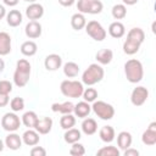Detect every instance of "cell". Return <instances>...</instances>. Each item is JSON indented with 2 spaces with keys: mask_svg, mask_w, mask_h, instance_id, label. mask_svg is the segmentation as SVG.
Here are the masks:
<instances>
[{
  "mask_svg": "<svg viewBox=\"0 0 156 156\" xmlns=\"http://www.w3.org/2000/svg\"><path fill=\"white\" fill-rule=\"evenodd\" d=\"M149 98V90L145 87H136L133 89L132 94H130V102L134 106H141L146 102Z\"/></svg>",
  "mask_w": 156,
  "mask_h": 156,
  "instance_id": "obj_8",
  "label": "cell"
},
{
  "mask_svg": "<svg viewBox=\"0 0 156 156\" xmlns=\"http://www.w3.org/2000/svg\"><path fill=\"white\" fill-rule=\"evenodd\" d=\"M73 112H74V115L78 118H85L91 112V106L89 105V102H87V101L83 100V101H79L78 104L74 105Z\"/></svg>",
  "mask_w": 156,
  "mask_h": 156,
  "instance_id": "obj_17",
  "label": "cell"
},
{
  "mask_svg": "<svg viewBox=\"0 0 156 156\" xmlns=\"http://www.w3.org/2000/svg\"><path fill=\"white\" fill-rule=\"evenodd\" d=\"M139 48H140V44L130 40V39H126L124 43H123V51L124 54L127 55H134L139 51Z\"/></svg>",
  "mask_w": 156,
  "mask_h": 156,
  "instance_id": "obj_32",
  "label": "cell"
},
{
  "mask_svg": "<svg viewBox=\"0 0 156 156\" xmlns=\"http://www.w3.org/2000/svg\"><path fill=\"white\" fill-rule=\"evenodd\" d=\"M41 24L38 22V21H29L27 24H26V28H24V33L29 38V39H37L41 35Z\"/></svg>",
  "mask_w": 156,
  "mask_h": 156,
  "instance_id": "obj_11",
  "label": "cell"
},
{
  "mask_svg": "<svg viewBox=\"0 0 156 156\" xmlns=\"http://www.w3.org/2000/svg\"><path fill=\"white\" fill-rule=\"evenodd\" d=\"M108 34L112 37V38H122L124 34H126V27L122 22L119 21H115L112 22L110 26H108Z\"/></svg>",
  "mask_w": 156,
  "mask_h": 156,
  "instance_id": "obj_18",
  "label": "cell"
},
{
  "mask_svg": "<svg viewBox=\"0 0 156 156\" xmlns=\"http://www.w3.org/2000/svg\"><path fill=\"white\" fill-rule=\"evenodd\" d=\"M60 90H61V93L65 96L77 99V98H80L82 96L83 90H84V87H83V83L82 82L66 79V80H62L61 82Z\"/></svg>",
  "mask_w": 156,
  "mask_h": 156,
  "instance_id": "obj_4",
  "label": "cell"
},
{
  "mask_svg": "<svg viewBox=\"0 0 156 156\" xmlns=\"http://www.w3.org/2000/svg\"><path fill=\"white\" fill-rule=\"evenodd\" d=\"M74 1H76V0H58L60 5H62V6H65V7L72 6V5L74 4Z\"/></svg>",
  "mask_w": 156,
  "mask_h": 156,
  "instance_id": "obj_44",
  "label": "cell"
},
{
  "mask_svg": "<svg viewBox=\"0 0 156 156\" xmlns=\"http://www.w3.org/2000/svg\"><path fill=\"white\" fill-rule=\"evenodd\" d=\"M38 118H39V117H38V115H37L34 111H27V112L23 113L21 122H22L27 128H34L35 124H37Z\"/></svg>",
  "mask_w": 156,
  "mask_h": 156,
  "instance_id": "obj_29",
  "label": "cell"
},
{
  "mask_svg": "<svg viewBox=\"0 0 156 156\" xmlns=\"http://www.w3.org/2000/svg\"><path fill=\"white\" fill-rule=\"evenodd\" d=\"M5 16H6V10H5V6L0 4V20H2Z\"/></svg>",
  "mask_w": 156,
  "mask_h": 156,
  "instance_id": "obj_46",
  "label": "cell"
},
{
  "mask_svg": "<svg viewBox=\"0 0 156 156\" xmlns=\"http://www.w3.org/2000/svg\"><path fill=\"white\" fill-rule=\"evenodd\" d=\"M71 145H72L71 149H69V154L71 155H73V156H83L85 154V147H84L83 144L77 141V143H73Z\"/></svg>",
  "mask_w": 156,
  "mask_h": 156,
  "instance_id": "obj_38",
  "label": "cell"
},
{
  "mask_svg": "<svg viewBox=\"0 0 156 156\" xmlns=\"http://www.w3.org/2000/svg\"><path fill=\"white\" fill-rule=\"evenodd\" d=\"M51 128H52V119L50 117H41V118H38L37 121V124L34 127V129L41 134V135H45L48 133L51 132Z\"/></svg>",
  "mask_w": 156,
  "mask_h": 156,
  "instance_id": "obj_13",
  "label": "cell"
},
{
  "mask_svg": "<svg viewBox=\"0 0 156 156\" xmlns=\"http://www.w3.org/2000/svg\"><path fill=\"white\" fill-rule=\"evenodd\" d=\"M30 155L32 156H45L46 155V150L43 146H33L30 150Z\"/></svg>",
  "mask_w": 156,
  "mask_h": 156,
  "instance_id": "obj_41",
  "label": "cell"
},
{
  "mask_svg": "<svg viewBox=\"0 0 156 156\" xmlns=\"http://www.w3.org/2000/svg\"><path fill=\"white\" fill-rule=\"evenodd\" d=\"M85 24H87V20H85V17H84L83 13L77 12V13H74V15L71 17V26H72V28H73L74 30H80V29H83V28L85 27Z\"/></svg>",
  "mask_w": 156,
  "mask_h": 156,
  "instance_id": "obj_28",
  "label": "cell"
},
{
  "mask_svg": "<svg viewBox=\"0 0 156 156\" xmlns=\"http://www.w3.org/2000/svg\"><path fill=\"white\" fill-rule=\"evenodd\" d=\"M123 151H124V156H139V151L136 149L130 147V146L128 149L123 150Z\"/></svg>",
  "mask_w": 156,
  "mask_h": 156,
  "instance_id": "obj_42",
  "label": "cell"
},
{
  "mask_svg": "<svg viewBox=\"0 0 156 156\" xmlns=\"http://www.w3.org/2000/svg\"><path fill=\"white\" fill-rule=\"evenodd\" d=\"M98 95H99L98 90L94 88H87L83 90V94H82L84 101H87V102H94L98 99Z\"/></svg>",
  "mask_w": 156,
  "mask_h": 156,
  "instance_id": "obj_35",
  "label": "cell"
},
{
  "mask_svg": "<svg viewBox=\"0 0 156 156\" xmlns=\"http://www.w3.org/2000/svg\"><path fill=\"white\" fill-rule=\"evenodd\" d=\"M95 58L100 65H108L113 58V52L111 49H101L96 52Z\"/></svg>",
  "mask_w": 156,
  "mask_h": 156,
  "instance_id": "obj_23",
  "label": "cell"
},
{
  "mask_svg": "<svg viewBox=\"0 0 156 156\" xmlns=\"http://www.w3.org/2000/svg\"><path fill=\"white\" fill-rule=\"evenodd\" d=\"M23 16L18 10H10V12L6 13V22L10 27H18L22 23Z\"/></svg>",
  "mask_w": 156,
  "mask_h": 156,
  "instance_id": "obj_20",
  "label": "cell"
},
{
  "mask_svg": "<svg viewBox=\"0 0 156 156\" xmlns=\"http://www.w3.org/2000/svg\"><path fill=\"white\" fill-rule=\"evenodd\" d=\"M39 140H40L39 133H38L34 128H28V130H26V132L22 134V143H24V144L28 145V146L38 145Z\"/></svg>",
  "mask_w": 156,
  "mask_h": 156,
  "instance_id": "obj_14",
  "label": "cell"
},
{
  "mask_svg": "<svg viewBox=\"0 0 156 156\" xmlns=\"http://www.w3.org/2000/svg\"><path fill=\"white\" fill-rule=\"evenodd\" d=\"M141 141L144 145L154 146L156 144V122H151L147 129L141 135Z\"/></svg>",
  "mask_w": 156,
  "mask_h": 156,
  "instance_id": "obj_9",
  "label": "cell"
},
{
  "mask_svg": "<svg viewBox=\"0 0 156 156\" xmlns=\"http://www.w3.org/2000/svg\"><path fill=\"white\" fill-rule=\"evenodd\" d=\"M124 74L130 83H139L144 77L143 63L136 58H130L124 63Z\"/></svg>",
  "mask_w": 156,
  "mask_h": 156,
  "instance_id": "obj_2",
  "label": "cell"
},
{
  "mask_svg": "<svg viewBox=\"0 0 156 156\" xmlns=\"http://www.w3.org/2000/svg\"><path fill=\"white\" fill-rule=\"evenodd\" d=\"M73 108H74V105L71 102V101H65V102H55L51 105V110L52 112H60L62 115H66V113H72L73 112Z\"/></svg>",
  "mask_w": 156,
  "mask_h": 156,
  "instance_id": "obj_24",
  "label": "cell"
},
{
  "mask_svg": "<svg viewBox=\"0 0 156 156\" xmlns=\"http://www.w3.org/2000/svg\"><path fill=\"white\" fill-rule=\"evenodd\" d=\"M99 136L104 143H112L115 140L116 136V132L113 129V127L111 126H104L101 127V129L99 130Z\"/></svg>",
  "mask_w": 156,
  "mask_h": 156,
  "instance_id": "obj_21",
  "label": "cell"
},
{
  "mask_svg": "<svg viewBox=\"0 0 156 156\" xmlns=\"http://www.w3.org/2000/svg\"><path fill=\"white\" fill-rule=\"evenodd\" d=\"M43 15H44V7H43V5H40L38 2H32L26 9V16L30 21H37V20L41 18Z\"/></svg>",
  "mask_w": 156,
  "mask_h": 156,
  "instance_id": "obj_10",
  "label": "cell"
},
{
  "mask_svg": "<svg viewBox=\"0 0 156 156\" xmlns=\"http://www.w3.org/2000/svg\"><path fill=\"white\" fill-rule=\"evenodd\" d=\"M10 107L13 112H20L24 108V100L20 96H16L10 101Z\"/></svg>",
  "mask_w": 156,
  "mask_h": 156,
  "instance_id": "obj_37",
  "label": "cell"
},
{
  "mask_svg": "<svg viewBox=\"0 0 156 156\" xmlns=\"http://www.w3.org/2000/svg\"><path fill=\"white\" fill-rule=\"evenodd\" d=\"M91 110L102 121H110L115 116V108L111 104H107L102 100H95L91 105Z\"/></svg>",
  "mask_w": 156,
  "mask_h": 156,
  "instance_id": "obj_5",
  "label": "cell"
},
{
  "mask_svg": "<svg viewBox=\"0 0 156 156\" xmlns=\"http://www.w3.org/2000/svg\"><path fill=\"white\" fill-rule=\"evenodd\" d=\"M4 68H5V62L2 58H0V74L4 72Z\"/></svg>",
  "mask_w": 156,
  "mask_h": 156,
  "instance_id": "obj_48",
  "label": "cell"
},
{
  "mask_svg": "<svg viewBox=\"0 0 156 156\" xmlns=\"http://www.w3.org/2000/svg\"><path fill=\"white\" fill-rule=\"evenodd\" d=\"M23 1H27V2H29V4H32V2H37V0H23Z\"/></svg>",
  "mask_w": 156,
  "mask_h": 156,
  "instance_id": "obj_50",
  "label": "cell"
},
{
  "mask_svg": "<svg viewBox=\"0 0 156 156\" xmlns=\"http://www.w3.org/2000/svg\"><path fill=\"white\" fill-rule=\"evenodd\" d=\"M4 147H5V143H4V141L0 139V152L4 150Z\"/></svg>",
  "mask_w": 156,
  "mask_h": 156,
  "instance_id": "obj_49",
  "label": "cell"
},
{
  "mask_svg": "<svg viewBox=\"0 0 156 156\" xmlns=\"http://www.w3.org/2000/svg\"><path fill=\"white\" fill-rule=\"evenodd\" d=\"M44 66L48 71H57L62 66V58L57 54H50L45 57Z\"/></svg>",
  "mask_w": 156,
  "mask_h": 156,
  "instance_id": "obj_12",
  "label": "cell"
},
{
  "mask_svg": "<svg viewBox=\"0 0 156 156\" xmlns=\"http://www.w3.org/2000/svg\"><path fill=\"white\" fill-rule=\"evenodd\" d=\"M11 52V37L6 32H0V56H6Z\"/></svg>",
  "mask_w": 156,
  "mask_h": 156,
  "instance_id": "obj_16",
  "label": "cell"
},
{
  "mask_svg": "<svg viewBox=\"0 0 156 156\" xmlns=\"http://www.w3.org/2000/svg\"><path fill=\"white\" fill-rule=\"evenodd\" d=\"M30 77V63L26 58H21L16 63V71L13 73V83L18 88H23L29 82Z\"/></svg>",
  "mask_w": 156,
  "mask_h": 156,
  "instance_id": "obj_1",
  "label": "cell"
},
{
  "mask_svg": "<svg viewBox=\"0 0 156 156\" xmlns=\"http://www.w3.org/2000/svg\"><path fill=\"white\" fill-rule=\"evenodd\" d=\"M4 143H5V146H7L10 150L16 151L22 146V136H20L15 132H10V134L5 138Z\"/></svg>",
  "mask_w": 156,
  "mask_h": 156,
  "instance_id": "obj_15",
  "label": "cell"
},
{
  "mask_svg": "<svg viewBox=\"0 0 156 156\" xmlns=\"http://www.w3.org/2000/svg\"><path fill=\"white\" fill-rule=\"evenodd\" d=\"M77 9H78V12H80L83 15L88 13L89 12V0H78Z\"/></svg>",
  "mask_w": 156,
  "mask_h": 156,
  "instance_id": "obj_40",
  "label": "cell"
},
{
  "mask_svg": "<svg viewBox=\"0 0 156 156\" xmlns=\"http://www.w3.org/2000/svg\"><path fill=\"white\" fill-rule=\"evenodd\" d=\"M82 138V133L79 129L77 128H69V129H66L65 134H63V139L67 144H73V143H77Z\"/></svg>",
  "mask_w": 156,
  "mask_h": 156,
  "instance_id": "obj_25",
  "label": "cell"
},
{
  "mask_svg": "<svg viewBox=\"0 0 156 156\" xmlns=\"http://www.w3.org/2000/svg\"><path fill=\"white\" fill-rule=\"evenodd\" d=\"M104 5L100 0H89V12L90 15H98L102 11Z\"/></svg>",
  "mask_w": 156,
  "mask_h": 156,
  "instance_id": "obj_36",
  "label": "cell"
},
{
  "mask_svg": "<svg viewBox=\"0 0 156 156\" xmlns=\"http://www.w3.org/2000/svg\"><path fill=\"white\" fill-rule=\"evenodd\" d=\"M98 130V123L94 118H88L85 117L84 121L82 122V132L85 135H93Z\"/></svg>",
  "mask_w": 156,
  "mask_h": 156,
  "instance_id": "obj_22",
  "label": "cell"
},
{
  "mask_svg": "<svg viewBox=\"0 0 156 156\" xmlns=\"http://www.w3.org/2000/svg\"><path fill=\"white\" fill-rule=\"evenodd\" d=\"M2 2L6 5V6H10V7H13L18 4V0H2Z\"/></svg>",
  "mask_w": 156,
  "mask_h": 156,
  "instance_id": "obj_45",
  "label": "cell"
},
{
  "mask_svg": "<svg viewBox=\"0 0 156 156\" xmlns=\"http://www.w3.org/2000/svg\"><path fill=\"white\" fill-rule=\"evenodd\" d=\"M76 124V117L72 115V113H66V115H62V117L60 118V126L62 129H69L72 127H74Z\"/></svg>",
  "mask_w": 156,
  "mask_h": 156,
  "instance_id": "obj_33",
  "label": "cell"
},
{
  "mask_svg": "<svg viewBox=\"0 0 156 156\" xmlns=\"http://www.w3.org/2000/svg\"><path fill=\"white\" fill-rule=\"evenodd\" d=\"M21 119L16 115V112H7L1 118V127L6 132H16L21 127Z\"/></svg>",
  "mask_w": 156,
  "mask_h": 156,
  "instance_id": "obj_7",
  "label": "cell"
},
{
  "mask_svg": "<svg viewBox=\"0 0 156 156\" xmlns=\"http://www.w3.org/2000/svg\"><path fill=\"white\" fill-rule=\"evenodd\" d=\"M63 73H65V76L67 78H74L79 73V66L73 61L66 62L63 65Z\"/></svg>",
  "mask_w": 156,
  "mask_h": 156,
  "instance_id": "obj_30",
  "label": "cell"
},
{
  "mask_svg": "<svg viewBox=\"0 0 156 156\" xmlns=\"http://www.w3.org/2000/svg\"><path fill=\"white\" fill-rule=\"evenodd\" d=\"M122 1H123L124 5H129L130 6V5H135L139 0H122Z\"/></svg>",
  "mask_w": 156,
  "mask_h": 156,
  "instance_id": "obj_47",
  "label": "cell"
},
{
  "mask_svg": "<svg viewBox=\"0 0 156 156\" xmlns=\"http://www.w3.org/2000/svg\"><path fill=\"white\" fill-rule=\"evenodd\" d=\"M37 51H38V45L33 40H27V41L22 43V45H21V52L24 56H28V57L34 56L37 54Z\"/></svg>",
  "mask_w": 156,
  "mask_h": 156,
  "instance_id": "obj_27",
  "label": "cell"
},
{
  "mask_svg": "<svg viewBox=\"0 0 156 156\" xmlns=\"http://www.w3.org/2000/svg\"><path fill=\"white\" fill-rule=\"evenodd\" d=\"M105 76L104 68L98 63H91L82 74V83L85 85H94L102 80Z\"/></svg>",
  "mask_w": 156,
  "mask_h": 156,
  "instance_id": "obj_3",
  "label": "cell"
},
{
  "mask_svg": "<svg viewBox=\"0 0 156 156\" xmlns=\"http://www.w3.org/2000/svg\"><path fill=\"white\" fill-rule=\"evenodd\" d=\"M127 39H130V40H133V41H135V43H138V44L141 45L144 43V40H145V33H144V30L141 28L134 27V28H132L128 32Z\"/></svg>",
  "mask_w": 156,
  "mask_h": 156,
  "instance_id": "obj_26",
  "label": "cell"
},
{
  "mask_svg": "<svg viewBox=\"0 0 156 156\" xmlns=\"http://www.w3.org/2000/svg\"><path fill=\"white\" fill-rule=\"evenodd\" d=\"M84 28H85L87 34H88L91 39H94L95 41H102V40L106 38V35H107L105 28H104V27L101 26V23L98 22V21H89V22L85 24Z\"/></svg>",
  "mask_w": 156,
  "mask_h": 156,
  "instance_id": "obj_6",
  "label": "cell"
},
{
  "mask_svg": "<svg viewBox=\"0 0 156 156\" xmlns=\"http://www.w3.org/2000/svg\"><path fill=\"white\" fill-rule=\"evenodd\" d=\"M119 154H121L119 149L116 147V146H112V145L104 146V147H101L96 151L98 156H119Z\"/></svg>",
  "mask_w": 156,
  "mask_h": 156,
  "instance_id": "obj_34",
  "label": "cell"
},
{
  "mask_svg": "<svg viewBox=\"0 0 156 156\" xmlns=\"http://www.w3.org/2000/svg\"><path fill=\"white\" fill-rule=\"evenodd\" d=\"M111 13L115 20H123L127 16V7L124 4H116L112 7Z\"/></svg>",
  "mask_w": 156,
  "mask_h": 156,
  "instance_id": "obj_31",
  "label": "cell"
},
{
  "mask_svg": "<svg viewBox=\"0 0 156 156\" xmlns=\"http://www.w3.org/2000/svg\"><path fill=\"white\" fill-rule=\"evenodd\" d=\"M10 102V98L6 94H0V107H5Z\"/></svg>",
  "mask_w": 156,
  "mask_h": 156,
  "instance_id": "obj_43",
  "label": "cell"
},
{
  "mask_svg": "<svg viewBox=\"0 0 156 156\" xmlns=\"http://www.w3.org/2000/svg\"><path fill=\"white\" fill-rule=\"evenodd\" d=\"M132 141H133V138H132V134L129 132L123 130V132L118 133V135H117V146H118V149H121V150L128 149L132 145Z\"/></svg>",
  "mask_w": 156,
  "mask_h": 156,
  "instance_id": "obj_19",
  "label": "cell"
},
{
  "mask_svg": "<svg viewBox=\"0 0 156 156\" xmlns=\"http://www.w3.org/2000/svg\"><path fill=\"white\" fill-rule=\"evenodd\" d=\"M11 91H12V83L9 82V80H6V79L0 80V94L9 95Z\"/></svg>",
  "mask_w": 156,
  "mask_h": 156,
  "instance_id": "obj_39",
  "label": "cell"
}]
</instances>
